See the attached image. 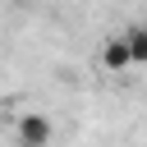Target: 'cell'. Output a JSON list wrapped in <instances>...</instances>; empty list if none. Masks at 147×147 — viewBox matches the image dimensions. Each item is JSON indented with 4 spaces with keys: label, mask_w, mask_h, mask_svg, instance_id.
I'll use <instances>...</instances> for the list:
<instances>
[{
    "label": "cell",
    "mask_w": 147,
    "mask_h": 147,
    "mask_svg": "<svg viewBox=\"0 0 147 147\" xmlns=\"http://www.w3.org/2000/svg\"><path fill=\"white\" fill-rule=\"evenodd\" d=\"M101 64H106L110 74H124V69H133V60H129V41H124V32H119V37H106V46H101Z\"/></svg>",
    "instance_id": "cell-2"
},
{
    "label": "cell",
    "mask_w": 147,
    "mask_h": 147,
    "mask_svg": "<svg viewBox=\"0 0 147 147\" xmlns=\"http://www.w3.org/2000/svg\"><path fill=\"white\" fill-rule=\"evenodd\" d=\"M51 138H55V124H51L41 110L18 115V124H14V142H18V147H46Z\"/></svg>",
    "instance_id": "cell-1"
},
{
    "label": "cell",
    "mask_w": 147,
    "mask_h": 147,
    "mask_svg": "<svg viewBox=\"0 0 147 147\" xmlns=\"http://www.w3.org/2000/svg\"><path fill=\"white\" fill-rule=\"evenodd\" d=\"M14 5H32V0H14Z\"/></svg>",
    "instance_id": "cell-4"
},
{
    "label": "cell",
    "mask_w": 147,
    "mask_h": 147,
    "mask_svg": "<svg viewBox=\"0 0 147 147\" xmlns=\"http://www.w3.org/2000/svg\"><path fill=\"white\" fill-rule=\"evenodd\" d=\"M124 41H129V60H133V64H147V28H142V23L129 28Z\"/></svg>",
    "instance_id": "cell-3"
}]
</instances>
